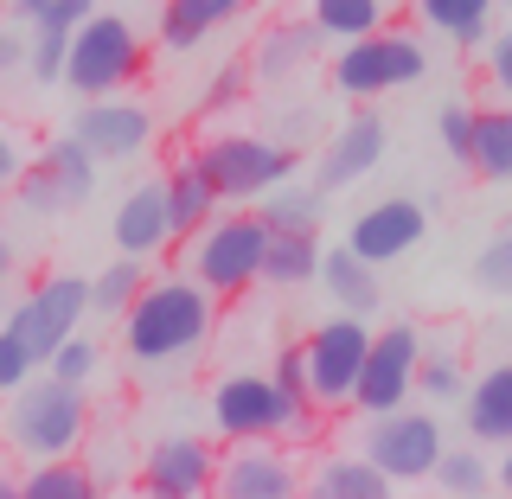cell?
Wrapping results in <instances>:
<instances>
[{
  "label": "cell",
  "mask_w": 512,
  "mask_h": 499,
  "mask_svg": "<svg viewBox=\"0 0 512 499\" xmlns=\"http://www.w3.org/2000/svg\"><path fill=\"white\" fill-rule=\"evenodd\" d=\"M64 52H71V32L64 26H32V45H26V77L32 84H64Z\"/></svg>",
  "instance_id": "cell-34"
},
{
  "label": "cell",
  "mask_w": 512,
  "mask_h": 499,
  "mask_svg": "<svg viewBox=\"0 0 512 499\" xmlns=\"http://www.w3.org/2000/svg\"><path fill=\"white\" fill-rule=\"evenodd\" d=\"M256 212H263L269 231H320V218H327V192L301 186V180H282L276 192L256 199Z\"/></svg>",
  "instance_id": "cell-29"
},
{
  "label": "cell",
  "mask_w": 512,
  "mask_h": 499,
  "mask_svg": "<svg viewBox=\"0 0 512 499\" xmlns=\"http://www.w3.org/2000/svg\"><path fill=\"white\" fill-rule=\"evenodd\" d=\"M154 269L141 263V256H122V263H103L90 276V314H103V320H122L128 314V301L141 295V282H148Z\"/></svg>",
  "instance_id": "cell-31"
},
{
  "label": "cell",
  "mask_w": 512,
  "mask_h": 499,
  "mask_svg": "<svg viewBox=\"0 0 512 499\" xmlns=\"http://www.w3.org/2000/svg\"><path fill=\"white\" fill-rule=\"evenodd\" d=\"M71 135L109 167V160H135V154H148V141H154V116H148L141 103H128V96H77V109H71Z\"/></svg>",
  "instance_id": "cell-13"
},
{
  "label": "cell",
  "mask_w": 512,
  "mask_h": 499,
  "mask_svg": "<svg viewBox=\"0 0 512 499\" xmlns=\"http://www.w3.org/2000/svg\"><path fill=\"white\" fill-rule=\"evenodd\" d=\"M308 20L327 32V39H359V32L384 26V0H314Z\"/></svg>",
  "instance_id": "cell-33"
},
{
  "label": "cell",
  "mask_w": 512,
  "mask_h": 499,
  "mask_svg": "<svg viewBox=\"0 0 512 499\" xmlns=\"http://www.w3.org/2000/svg\"><path fill=\"white\" fill-rule=\"evenodd\" d=\"M301 346V365H308V391L320 410H346L352 404V384H359V365H365V346H372V327L365 314H333L320 320Z\"/></svg>",
  "instance_id": "cell-9"
},
{
  "label": "cell",
  "mask_w": 512,
  "mask_h": 499,
  "mask_svg": "<svg viewBox=\"0 0 512 499\" xmlns=\"http://www.w3.org/2000/svg\"><path fill=\"white\" fill-rule=\"evenodd\" d=\"M13 263H20V250H13V237L0 231V314H7V282H13Z\"/></svg>",
  "instance_id": "cell-45"
},
{
  "label": "cell",
  "mask_w": 512,
  "mask_h": 499,
  "mask_svg": "<svg viewBox=\"0 0 512 499\" xmlns=\"http://www.w3.org/2000/svg\"><path fill=\"white\" fill-rule=\"evenodd\" d=\"M212 493H224V499H295V493H301L295 455H288V448H282L276 436H256V442H224V448H218Z\"/></svg>",
  "instance_id": "cell-11"
},
{
  "label": "cell",
  "mask_w": 512,
  "mask_h": 499,
  "mask_svg": "<svg viewBox=\"0 0 512 499\" xmlns=\"http://www.w3.org/2000/svg\"><path fill=\"white\" fill-rule=\"evenodd\" d=\"M493 487H500V493H512V442H506V461L493 468Z\"/></svg>",
  "instance_id": "cell-47"
},
{
  "label": "cell",
  "mask_w": 512,
  "mask_h": 499,
  "mask_svg": "<svg viewBox=\"0 0 512 499\" xmlns=\"http://www.w3.org/2000/svg\"><path fill=\"white\" fill-rule=\"evenodd\" d=\"M442 423L429 410H410V404H397V410H378V416H365V436H359V455L372 461V468L391 480L397 493L416 487V480H429L436 474V461H442Z\"/></svg>",
  "instance_id": "cell-7"
},
{
  "label": "cell",
  "mask_w": 512,
  "mask_h": 499,
  "mask_svg": "<svg viewBox=\"0 0 512 499\" xmlns=\"http://www.w3.org/2000/svg\"><path fill=\"white\" fill-rule=\"evenodd\" d=\"M192 154H199L205 173H212L224 205H256L263 192L295 180V167H301V148L263 135V128H218V135H205Z\"/></svg>",
  "instance_id": "cell-4"
},
{
  "label": "cell",
  "mask_w": 512,
  "mask_h": 499,
  "mask_svg": "<svg viewBox=\"0 0 512 499\" xmlns=\"http://www.w3.org/2000/svg\"><path fill=\"white\" fill-rule=\"evenodd\" d=\"M461 391H468L461 346H423V359H416V397L442 410V404H461Z\"/></svg>",
  "instance_id": "cell-30"
},
{
  "label": "cell",
  "mask_w": 512,
  "mask_h": 499,
  "mask_svg": "<svg viewBox=\"0 0 512 499\" xmlns=\"http://www.w3.org/2000/svg\"><path fill=\"white\" fill-rule=\"evenodd\" d=\"M160 186H167V212H173V237H192L205 218L218 212V186H212V173L199 167V154H180L167 173H160Z\"/></svg>",
  "instance_id": "cell-22"
},
{
  "label": "cell",
  "mask_w": 512,
  "mask_h": 499,
  "mask_svg": "<svg viewBox=\"0 0 512 499\" xmlns=\"http://www.w3.org/2000/svg\"><path fill=\"white\" fill-rule=\"evenodd\" d=\"M308 493H314V499H391L397 487H391V480H384L365 455H327V461H314Z\"/></svg>",
  "instance_id": "cell-25"
},
{
  "label": "cell",
  "mask_w": 512,
  "mask_h": 499,
  "mask_svg": "<svg viewBox=\"0 0 512 499\" xmlns=\"http://www.w3.org/2000/svg\"><path fill=\"white\" fill-rule=\"evenodd\" d=\"M39 160H45V173H52V186H58L64 212H77V205H84L90 192H96V154H90L77 135H58Z\"/></svg>",
  "instance_id": "cell-28"
},
{
  "label": "cell",
  "mask_w": 512,
  "mask_h": 499,
  "mask_svg": "<svg viewBox=\"0 0 512 499\" xmlns=\"http://www.w3.org/2000/svg\"><path fill=\"white\" fill-rule=\"evenodd\" d=\"M423 231H429L423 199L397 192V199L365 205V212L346 224V250H352V256H365L372 269H384V263H397V256H410L416 244H423Z\"/></svg>",
  "instance_id": "cell-16"
},
{
  "label": "cell",
  "mask_w": 512,
  "mask_h": 499,
  "mask_svg": "<svg viewBox=\"0 0 512 499\" xmlns=\"http://www.w3.org/2000/svg\"><path fill=\"white\" fill-rule=\"evenodd\" d=\"M39 372V365H32V352H26V340L20 333L7 327V320H0V391H20V384Z\"/></svg>",
  "instance_id": "cell-40"
},
{
  "label": "cell",
  "mask_w": 512,
  "mask_h": 499,
  "mask_svg": "<svg viewBox=\"0 0 512 499\" xmlns=\"http://www.w3.org/2000/svg\"><path fill=\"white\" fill-rule=\"evenodd\" d=\"M487 77H493V90H500V103H512V26L487 39Z\"/></svg>",
  "instance_id": "cell-41"
},
{
  "label": "cell",
  "mask_w": 512,
  "mask_h": 499,
  "mask_svg": "<svg viewBox=\"0 0 512 499\" xmlns=\"http://www.w3.org/2000/svg\"><path fill=\"white\" fill-rule=\"evenodd\" d=\"M436 480L442 493H455V499H480V493H493V468H487V455H480V442L474 448H442V461H436Z\"/></svg>",
  "instance_id": "cell-32"
},
{
  "label": "cell",
  "mask_w": 512,
  "mask_h": 499,
  "mask_svg": "<svg viewBox=\"0 0 512 499\" xmlns=\"http://www.w3.org/2000/svg\"><path fill=\"white\" fill-rule=\"evenodd\" d=\"M148 64V45L141 32L122 20V13H90L84 26L71 32V52H64V84L77 96H122Z\"/></svg>",
  "instance_id": "cell-6"
},
{
  "label": "cell",
  "mask_w": 512,
  "mask_h": 499,
  "mask_svg": "<svg viewBox=\"0 0 512 499\" xmlns=\"http://www.w3.org/2000/svg\"><path fill=\"white\" fill-rule=\"evenodd\" d=\"M109 231H116V250L122 256H141V263L167 256L173 244H180V237H173V212H167V186H160V180H135V186L122 192Z\"/></svg>",
  "instance_id": "cell-18"
},
{
  "label": "cell",
  "mask_w": 512,
  "mask_h": 499,
  "mask_svg": "<svg viewBox=\"0 0 512 499\" xmlns=\"http://www.w3.org/2000/svg\"><path fill=\"white\" fill-rule=\"evenodd\" d=\"M7 442L20 448L26 461L45 455H77L90 442V397L84 384H64L52 372H32L20 391H7Z\"/></svg>",
  "instance_id": "cell-2"
},
{
  "label": "cell",
  "mask_w": 512,
  "mask_h": 499,
  "mask_svg": "<svg viewBox=\"0 0 512 499\" xmlns=\"http://www.w3.org/2000/svg\"><path fill=\"white\" fill-rule=\"evenodd\" d=\"M327 77L346 103H372V96H391L404 84H423L429 77V52L416 32H359V39H340V52H327Z\"/></svg>",
  "instance_id": "cell-5"
},
{
  "label": "cell",
  "mask_w": 512,
  "mask_h": 499,
  "mask_svg": "<svg viewBox=\"0 0 512 499\" xmlns=\"http://www.w3.org/2000/svg\"><path fill=\"white\" fill-rule=\"evenodd\" d=\"M314 269H320V231H269L256 282H269V288H308Z\"/></svg>",
  "instance_id": "cell-24"
},
{
  "label": "cell",
  "mask_w": 512,
  "mask_h": 499,
  "mask_svg": "<svg viewBox=\"0 0 512 499\" xmlns=\"http://www.w3.org/2000/svg\"><path fill=\"white\" fill-rule=\"evenodd\" d=\"M461 416H468V436L480 448H506L512 442V359L487 365L480 378H468V391H461Z\"/></svg>",
  "instance_id": "cell-19"
},
{
  "label": "cell",
  "mask_w": 512,
  "mask_h": 499,
  "mask_svg": "<svg viewBox=\"0 0 512 499\" xmlns=\"http://www.w3.org/2000/svg\"><path fill=\"white\" fill-rule=\"evenodd\" d=\"M416 359H423V327H410V320L372 327V346H365V365H359V384H352L346 410L378 416V410L410 404L416 397Z\"/></svg>",
  "instance_id": "cell-10"
},
{
  "label": "cell",
  "mask_w": 512,
  "mask_h": 499,
  "mask_svg": "<svg viewBox=\"0 0 512 499\" xmlns=\"http://www.w3.org/2000/svg\"><path fill=\"white\" fill-rule=\"evenodd\" d=\"M493 7L500 0H416V20L442 32L448 45H461V52H480L493 39Z\"/></svg>",
  "instance_id": "cell-23"
},
{
  "label": "cell",
  "mask_w": 512,
  "mask_h": 499,
  "mask_svg": "<svg viewBox=\"0 0 512 499\" xmlns=\"http://www.w3.org/2000/svg\"><path fill=\"white\" fill-rule=\"evenodd\" d=\"M212 327H218V301L192 276H148L122 314V352L154 372V365L192 359L212 340Z\"/></svg>",
  "instance_id": "cell-1"
},
{
  "label": "cell",
  "mask_w": 512,
  "mask_h": 499,
  "mask_svg": "<svg viewBox=\"0 0 512 499\" xmlns=\"http://www.w3.org/2000/svg\"><path fill=\"white\" fill-rule=\"evenodd\" d=\"M96 365H103V346L84 340V327H77L71 340H58V346H52V359H45L39 372H52V378H64V384H90V378H96Z\"/></svg>",
  "instance_id": "cell-35"
},
{
  "label": "cell",
  "mask_w": 512,
  "mask_h": 499,
  "mask_svg": "<svg viewBox=\"0 0 512 499\" xmlns=\"http://www.w3.org/2000/svg\"><path fill=\"white\" fill-rule=\"evenodd\" d=\"M0 7H7V0H0Z\"/></svg>",
  "instance_id": "cell-49"
},
{
  "label": "cell",
  "mask_w": 512,
  "mask_h": 499,
  "mask_svg": "<svg viewBox=\"0 0 512 499\" xmlns=\"http://www.w3.org/2000/svg\"><path fill=\"white\" fill-rule=\"evenodd\" d=\"M186 244V276L205 288L212 301H237L256 288V269H263V244H269V224L263 212H212Z\"/></svg>",
  "instance_id": "cell-3"
},
{
  "label": "cell",
  "mask_w": 512,
  "mask_h": 499,
  "mask_svg": "<svg viewBox=\"0 0 512 499\" xmlns=\"http://www.w3.org/2000/svg\"><path fill=\"white\" fill-rule=\"evenodd\" d=\"M20 167H26L20 141H13V135H0V199H7V192H13V180H20Z\"/></svg>",
  "instance_id": "cell-44"
},
{
  "label": "cell",
  "mask_w": 512,
  "mask_h": 499,
  "mask_svg": "<svg viewBox=\"0 0 512 499\" xmlns=\"http://www.w3.org/2000/svg\"><path fill=\"white\" fill-rule=\"evenodd\" d=\"M474 282L487 288V295H506L512 301V231L487 237V250L474 256Z\"/></svg>",
  "instance_id": "cell-38"
},
{
  "label": "cell",
  "mask_w": 512,
  "mask_h": 499,
  "mask_svg": "<svg viewBox=\"0 0 512 499\" xmlns=\"http://www.w3.org/2000/svg\"><path fill=\"white\" fill-rule=\"evenodd\" d=\"M7 199L20 205L26 218H58V212H64V199H58L52 173H45V160H26V167H20V180H13V192H7Z\"/></svg>",
  "instance_id": "cell-37"
},
{
  "label": "cell",
  "mask_w": 512,
  "mask_h": 499,
  "mask_svg": "<svg viewBox=\"0 0 512 499\" xmlns=\"http://www.w3.org/2000/svg\"><path fill=\"white\" fill-rule=\"evenodd\" d=\"M26 32H20V20L13 26H0V77H13V71H26Z\"/></svg>",
  "instance_id": "cell-42"
},
{
  "label": "cell",
  "mask_w": 512,
  "mask_h": 499,
  "mask_svg": "<svg viewBox=\"0 0 512 499\" xmlns=\"http://www.w3.org/2000/svg\"><path fill=\"white\" fill-rule=\"evenodd\" d=\"M244 96H250V58H224L212 71V84H205V96H199V116H231Z\"/></svg>",
  "instance_id": "cell-36"
},
{
  "label": "cell",
  "mask_w": 512,
  "mask_h": 499,
  "mask_svg": "<svg viewBox=\"0 0 512 499\" xmlns=\"http://www.w3.org/2000/svg\"><path fill=\"white\" fill-rule=\"evenodd\" d=\"M13 493H20V480H13V474H0V499H13Z\"/></svg>",
  "instance_id": "cell-48"
},
{
  "label": "cell",
  "mask_w": 512,
  "mask_h": 499,
  "mask_svg": "<svg viewBox=\"0 0 512 499\" xmlns=\"http://www.w3.org/2000/svg\"><path fill=\"white\" fill-rule=\"evenodd\" d=\"M468 167L493 186H512V103H493V109H474V148H468Z\"/></svg>",
  "instance_id": "cell-27"
},
{
  "label": "cell",
  "mask_w": 512,
  "mask_h": 499,
  "mask_svg": "<svg viewBox=\"0 0 512 499\" xmlns=\"http://www.w3.org/2000/svg\"><path fill=\"white\" fill-rule=\"evenodd\" d=\"M320 58H327V32H320L314 20H276L263 39H256V52H250V84L288 90V84H301Z\"/></svg>",
  "instance_id": "cell-17"
},
{
  "label": "cell",
  "mask_w": 512,
  "mask_h": 499,
  "mask_svg": "<svg viewBox=\"0 0 512 499\" xmlns=\"http://www.w3.org/2000/svg\"><path fill=\"white\" fill-rule=\"evenodd\" d=\"M436 135H442V148L455 167H468V148H474V109L468 103H442L436 109Z\"/></svg>",
  "instance_id": "cell-39"
},
{
  "label": "cell",
  "mask_w": 512,
  "mask_h": 499,
  "mask_svg": "<svg viewBox=\"0 0 512 499\" xmlns=\"http://www.w3.org/2000/svg\"><path fill=\"white\" fill-rule=\"evenodd\" d=\"M96 13V0H52V7H45V20L39 26H64V32H77Z\"/></svg>",
  "instance_id": "cell-43"
},
{
  "label": "cell",
  "mask_w": 512,
  "mask_h": 499,
  "mask_svg": "<svg viewBox=\"0 0 512 499\" xmlns=\"http://www.w3.org/2000/svg\"><path fill=\"white\" fill-rule=\"evenodd\" d=\"M314 282L327 288V301H333L340 314H378V308H384V282H378V269L365 263V256H352L346 244H340V250H320Z\"/></svg>",
  "instance_id": "cell-20"
},
{
  "label": "cell",
  "mask_w": 512,
  "mask_h": 499,
  "mask_svg": "<svg viewBox=\"0 0 512 499\" xmlns=\"http://www.w3.org/2000/svg\"><path fill=\"white\" fill-rule=\"evenodd\" d=\"M0 320H7V327L26 340L32 365H45V359H52V346H58V340H71V333L90 320V276L52 269V276H39V282H32Z\"/></svg>",
  "instance_id": "cell-8"
},
{
  "label": "cell",
  "mask_w": 512,
  "mask_h": 499,
  "mask_svg": "<svg viewBox=\"0 0 512 499\" xmlns=\"http://www.w3.org/2000/svg\"><path fill=\"white\" fill-rule=\"evenodd\" d=\"M45 7H52V0H7V13H13L20 26H39V20H45Z\"/></svg>",
  "instance_id": "cell-46"
},
{
  "label": "cell",
  "mask_w": 512,
  "mask_h": 499,
  "mask_svg": "<svg viewBox=\"0 0 512 499\" xmlns=\"http://www.w3.org/2000/svg\"><path fill=\"white\" fill-rule=\"evenodd\" d=\"M212 429L218 442H256V436H288V416L269 372H224L212 384Z\"/></svg>",
  "instance_id": "cell-12"
},
{
  "label": "cell",
  "mask_w": 512,
  "mask_h": 499,
  "mask_svg": "<svg viewBox=\"0 0 512 499\" xmlns=\"http://www.w3.org/2000/svg\"><path fill=\"white\" fill-rule=\"evenodd\" d=\"M250 7L256 0H167V7H160V45H167V52H192V45H205L231 20H244Z\"/></svg>",
  "instance_id": "cell-21"
},
{
  "label": "cell",
  "mask_w": 512,
  "mask_h": 499,
  "mask_svg": "<svg viewBox=\"0 0 512 499\" xmlns=\"http://www.w3.org/2000/svg\"><path fill=\"white\" fill-rule=\"evenodd\" d=\"M141 493L154 499H199L212 493V474H218V442L205 436H160L154 448H141Z\"/></svg>",
  "instance_id": "cell-14"
},
{
  "label": "cell",
  "mask_w": 512,
  "mask_h": 499,
  "mask_svg": "<svg viewBox=\"0 0 512 499\" xmlns=\"http://www.w3.org/2000/svg\"><path fill=\"white\" fill-rule=\"evenodd\" d=\"M384 148H391V128H384L378 109H352V116L333 128V141L320 148V167H314V186L320 192H346V186H359V180H372L378 173V160Z\"/></svg>",
  "instance_id": "cell-15"
},
{
  "label": "cell",
  "mask_w": 512,
  "mask_h": 499,
  "mask_svg": "<svg viewBox=\"0 0 512 499\" xmlns=\"http://www.w3.org/2000/svg\"><path fill=\"white\" fill-rule=\"evenodd\" d=\"M20 493L26 499H96L103 480H96V468L84 455H45L20 474Z\"/></svg>",
  "instance_id": "cell-26"
}]
</instances>
